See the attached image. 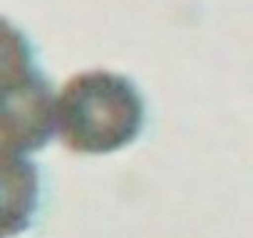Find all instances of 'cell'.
Segmentation results:
<instances>
[{"instance_id":"obj_1","label":"cell","mask_w":253,"mask_h":238,"mask_svg":"<svg viewBox=\"0 0 253 238\" xmlns=\"http://www.w3.org/2000/svg\"><path fill=\"white\" fill-rule=\"evenodd\" d=\"M55 129L72 152H119L144 129V99L122 75L82 72L62 87L55 102Z\"/></svg>"},{"instance_id":"obj_4","label":"cell","mask_w":253,"mask_h":238,"mask_svg":"<svg viewBox=\"0 0 253 238\" xmlns=\"http://www.w3.org/2000/svg\"><path fill=\"white\" fill-rule=\"evenodd\" d=\"M33 47L28 38L5 18H0V94L35 75Z\"/></svg>"},{"instance_id":"obj_3","label":"cell","mask_w":253,"mask_h":238,"mask_svg":"<svg viewBox=\"0 0 253 238\" xmlns=\"http://www.w3.org/2000/svg\"><path fill=\"white\" fill-rule=\"evenodd\" d=\"M38 198V166L25 154L0 152V238H13L30 228Z\"/></svg>"},{"instance_id":"obj_2","label":"cell","mask_w":253,"mask_h":238,"mask_svg":"<svg viewBox=\"0 0 253 238\" xmlns=\"http://www.w3.org/2000/svg\"><path fill=\"white\" fill-rule=\"evenodd\" d=\"M55 102L57 97L40 72L0 94V152L42 149L55 132Z\"/></svg>"}]
</instances>
